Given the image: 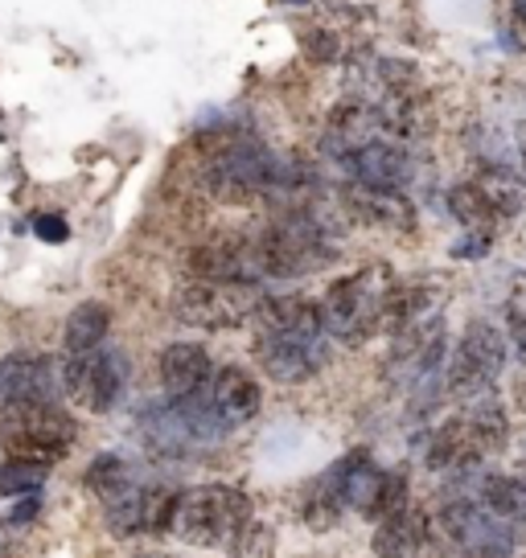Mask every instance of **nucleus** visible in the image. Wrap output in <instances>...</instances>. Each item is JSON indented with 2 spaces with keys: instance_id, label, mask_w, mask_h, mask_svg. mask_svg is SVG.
Segmentation results:
<instances>
[{
  "instance_id": "nucleus-28",
  "label": "nucleus",
  "mask_w": 526,
  "mask_h": 558,
  "mask_svg": "<svg viewBox=\"0 0 526 558\" xmlns=\"http://www.w3.org/2000/svg\"><path fill=\"white\" fill-rule=\"evenodd\" d=\"M37 513H41V493H25V497H17V506L9 509V522L25 525V522H34Z\"/></svg>"
},
{
  "instance_id": "nucleus-25",
  "label": "nucleus",
  "mask_w": 526,
  "mask_h": 558,
  "mask_svg": "<svg viewBox=\"0 0 526 558\" xmlns=\"http://www.w3.org/2000/svg\"><path fill=\"white\" fill-rule=\"evenodd\" d=\"M34 234L41 243H67V239H71V227H67V218H58V214H37Z\"/></svg>"
},
{
  "instance_id": "nucleus-31",
  "label": "nucleus",
  "mask_w": 526,
  "mask_h": 558,
  "mask_svg": "<svg viewBox=\"0 0 526 558\" xmlns=\"http://www.w3.org/2000/svg\"><path fill=\"white\" fill-rule=\"evenodd\" d=\"M136 558H160V555H136Z\"/></svg>"
},
{
  "instance_id": "nucleus-30",
  "label": "nucleus",
  "mask_w": 526,
  "mask_h": 558,
  "mask_svg": "<svg viewBox=\"0 0 526 558\" xmlns=\"http://www.w3.org/2000/svg\"><path fill=\"white\" fill-rule=\"evenodd\" d=\"M518 153L526 157V123H518Z\"/></svg>"
},
{
  "instance_id": "nucleus-17",
  "label": "nucleus",
  "mask_w": 526,
  "mask_h": 558,
  "mask_svg": "<svg viewBox=\"0 0 526 558\" xmlns=\"http://www.w3.org/2000/svg\"><path fill=\"white\" fill-rule=\"evenodd\" d=\"M214 374L211 353L193 341H177V345H165L157 353V378L165 399H181V395H193L198 386H206Z\"/></svg>"
},
{
  "instance_id": "nucleus-1",
  "label": "nucleus",
  "mask_w": 526,
  "mask_h": 558,
  "mask_svg": "<svg viewBox=\"0 0 526 558\" xmlns=\"http://www.w3.org/2000/svg\"><path fill=\"white\" fill-rule=\"evenodd\" d=\"M255 366L280 386H300L330 366V332L321 300L309 296H260L255 313Z\"/></svg>"
},
{
  "instance_id": "nucleus-9",
  "label": "nucleus",
  "mask_w": 526,
  "mask_h": 558,
  "mask_svg": "<svg viewBox=\"0 0 526 558\" xmlns=\"http://www.w3.org/2000/svg\"><path fill=\"white\" fill-rule=\"evenodd\" d=\"M440 538L456 558H514V530L493 518L477 497H449L440 509Z\"/></svg>"
},
{
  "instance_id": "nucleus-26",
  "label": "nucleus",
  "mask_w": 526,
  "mask_h": 558,
  "mask_svg": "<svg viewBox=\"0 0 526 558\" xmlns=\"http://www.w3.org/2000/svg\"><path fill=\"white\" fill-rule=\"evenodd\" d=\"M506 332H510V345H514V357L526 366V313L523 308H506Z\"/></svg>"
},
{
  "instance_id": "nucleus-24",
  "label": "nucleus",
  "mask_w": 526,
  "mask_h": 558,
  "mask_svg": "<svg viewBox=\"0 0 526 558\" xmlns=\"http://www.w3.org/2000/svg\"><path fill=\"white\" fill-rule=\"evenodd\" d=\"M411 506V488H407V476L395 469H383V476H379V485H374V497H370V506L362 509V518L367 522H383V518H391V513H399V509Z\"/></svg>"
},
{
  "instance_id": "nucleus-5",
  "label": "nucleus",
  "mask_w": 526,
  "mask_h": 558,
  "mask_svg": "<svg viewBox=\"0 0 526 558\" xmlns=\"http://www.w3.org/2000/svg\"><path fill=\"white\" fill-rule=\"evenodd\" d=\"M247 522H251V497H247L243 488L193 485L181 488V497H177L169 534H177L186 546L230 550Z\"/></svg>"
},
{
  "instance_id": "nucleus-22",
  "label": "nucleus",
  "mask_w": 526,
  "mask_h": 558,
  "mask_svg": "<svg viewBox=\"0 0 526 558\" xmlns=\"http://www.w3.org/2000/svg\"><path fill=\"white\" fill-rule=\"evenodd\" d=\"M449 214H453L465 230H477V234H490V227L498 222L493 206L486 202V193L477 190L474 181H465V185H453V190H449Z\"/></svg>"
},
{
  "instance_id": "nucleus-10",
  "label": "nucleus",
  "mask_w": 526,
  "mask_h": 558,
  "mask_svg": "<svg viewBox=\"0 0 526 558\" xmlns=\"http://www.w3.org/2000/svg\"><path fill=\"white\" fill-rule=\"evenodd\" d=\"M128 357L120 349H95V353H79V357H62V378H67V395H71L83 411L91 415H107L116 411L128 395Z\"/></svg>"
},
{
  "instance_id": "nucleus-8",
  "label": "nucleus",
  "mask_w": 526,
  "mask_h": 558,
  "mask_svg": "<svg viewBox=\"0 0 526 558\" xmlns=\"http://www.w3.org/2000/svg\"><path fill=\"white\" fill-rule=\"evenodd\" d=\"M260 304L255 283H227V279H190L174 296V316L198 332H227L251 320Z\"/></svg>"
},
{
  "instance_id": "nucleus-6",
  "label": "nucleus",
  "mask_w": 526,
  "mask_h": 558,
  "mask_svg": "<svg viewBox=\"0 0 526 558\" xmlns=\"http://www.w3.org/2000/svg\"><path fill=\"white\" fill-rule=\"evenodd\" d=\"M79 423L62 402H4L0 407V452L58 464L74 448Z\"/></svg>"
},
{
  "instance_id": "nucleus-21",
  "label": "nucleus",
  "mask_w": 526,
  "mask_h": 558,
  "mask_svg": "<svg viewBox=\"0 0 526 558\" xmlns=\"http://www.w3.org/2000/svg\"><path fill=\"white\" fill-rule=\"evenodd\" d=\"M474 185L486 193V202L493 206L498 218H514V214L526 209V181L506 173V169H481V173L474 177Z\"/></svg>"
},
{
  "instance_id": "nucleus-19",
  "label": "nucleus",
  "mask_w": 526,
  "mask_h": 558,
  "mask_svg": "<svg viewBox=\"0 0 526 558\" xmlns=\"http://www.w3.org/2000/svg\"><path fill=\"white\" fill-rule=\"evenodd\" d=\"M107 332H111V313H107V304H99V300H83V304L67 316V325H62V349H67V357L95 353V349H104Z\"/></svg>"
},
{
  "instance_id": "nucleus-7",
  "label": "nucleus",
  "mask_w": 526,
  "mask_h": 558,
  "mask_svg": "<svg viewBox=\"0 0 526 558\" xmlns=\"http://www.w3.org/2000/svg\"><path fill=\"white\" fill-rule=\"evenodd\" d=\"M502 369H506V332L493 320H469L444 366V390L456 402H474L498 386Z\"/></svg>"
},
{
  "instance_id": "nucleus-11",
  "label": "nucleus",
  "mask_w": 526,
  "mask_h": 558,
  "mask_svg": "<svg viewBox=\"0 0 526 558\" xmlns=\"http://www.w3.org/2000/svg\"><path fill=\"white\" fill-rule=\"evenodd\" d=\"M181 488L160 481H136L123 497L107 501V530L116 538H141V534H169Z\"/></svg>"
},
{
  "instance_id": "nucleus-20",
  "label": "nucleus",
  "mask_w": 526,
  "mask_h": 558,
  "mask_svg": "<svg viewBox=\"0 0 526 558\" xmlns=\"http://www.w3.org/2000/svg\"><path fill=\"white\" fill-rule=\"evenodd\" d=\"M141 476H136V469L123 460V456H116V452H104V456H95L91 460V469H87V476H83V485H87V493L91 497H99V501H116V497H123L128 488L136 485Z\"/></svg>"
},
{
  "instance_id": "nucleus-15",
  "label": "nucleus",
  "mask_w": 526,
  "mask_h": 558,
  "mask_svg": "<svg viewBox=\"0 0 526 558\" xmlns=\"http://www.w3.org/2000/svg\"><path fill=\"white\" fill-rule=\"evenodd\" d=\"M342 206L350 209L358 222H367V227L395 230V234H411L416 230V206L407 202L404 190H374V185L350 181L342 190Z\"/></svg>"
},
{
  "instance_id": "nucleus-2",
  "label": "nucleus",
  "mask_w": 526,
  "mask_h": 558,
  "mask_svg": "<svg viewBox=\"0 0 526 558\" xmlns=\"http://www.w3.org/2000/svg\"><path fill=\"white\" fill-rule=\"evenodd\" d=\"M202 181L218 202L251 206L263 197H292L309 185V173L300 165H288L276 153H267L255 140H230L211 157Z\"/></svg>"
},
{
  "instance_id": "nucleus-13",
  "label": "nucleus",
  "mask_w": 526,
  "mask_h": 558,
  "mask_svg": "<svg viewBox=\"0 0 526 558\" xmlns=\"http://www.w3.org/2000/svg\"><path fill=\"white\" fill-rule=\"evenodd\" d=\"M67 399L62 362L46 353H9L0 357V407L4 402H58Z\"/></svg>"
},
{
  "instance_id": "nucleus-3",
  "label": "nucleus",
  "mask_w": 526,
  "mask_h": 558,
  "mask_svg": "<svg viewBox=\"0 0 526 558\" xmlns=\"http://www.w3.org/2000/svg\"><path fill=\"white\" fill-rule=\"evenodd\" d=\"M399 279L391 276L386 263H370L358 267L350 276H342L330 283V292L321 296V316H325V332L330 341L342 345H362L370 337L383 332V313L386 296Z\"/></svg>"
},
{
  "instance_id": "nucleus-14",
  "label": "nucleus",
  "mask_w": 526,
  "mask_h": 558,
  "mask_svg": "<svg viewBox=\"0 0 526 558\" xmlns=\"http://www.w3.org/2000/svg\"><path fill=\"white\" fill-rule=\"evenodd\" d=\"M337 165L350 173V181L374 185V190H407V181L416 173V169H411V157H407L395 140H386V136L367 140V144L350 148Z\"/></svg>"
},
{
  "instance_id": "nucleus-27",
  "label": "nucleus",
  "mask_w": 526,
  "mask_h": 558,
  "mask_svg": "<svg viewBox=\"0 0 526 558\" xmlns=\"http://www.w3.org/2000/svg\"><path fill=\"white\" fill-rule=\"evenodd\" d=\"M304 50H309V58H316V62H330L337 53V41H334V34H325V29H309V34H304Z\"/></svg>"
},
{
  "instance_id": "nucleus-4",
  "label": "nucleus",
  "mask_w": 526,
  "mask_h": 558,
  "mask_svg": "<svg viewBox=\"0 0 526 558\" xmlns=\"http://www.w3.org/2000/svg\"><path fill=\"white\" fill-rule=\"evenodd\" d=\"M263 279H300L313 276L337 259V246L330 227L313 209H288L272 227L255 230Z\"/></svg>"
},
{
  "instance_id": "nucleus-16",
  "label": "nucleus",
  "mask_w": 526,
  "mask_h": 558,
  "mask_svg": "<svg viewBox=\"0 0 526 558\" xmlns=\"http://www.w3.org/2000/svg\"><path fill=\"white\" fill-rule=\"evenodd\" d=\"M481 460H486V448H481V439H477L474 423L465 418V411L444 418L428 436V448H423V464L432 472H469Z\"/></svg>"
},
{
  "instance_id": "nucleus-18",
  "label": "nucleus",
  "mask_w": 526,
  "mask_h": 558,
  "mask_svg": "<svg viewBox=\"0 0 526 558\" xmlns=\"http://www.w3.org/2000/svg\"><path fill=\"white\" fill-rule=\"evenodd\" d=\"M428 534H432L428 518H423L416 506H407L374 525L370 546H374V555L379 558H420L423 546H428Z\"/></svg>"
},
{
  "instance_id": "nucleus-12",
  "label": "nucleus",
  "mask_w": 526,
  "mask_h": 558,
  "mask_svg": "<svg viewBox=\"0 0 526 558\" xmlns=\"http://www.w3.org/2000/svg\"><path fill=\"white\" fill-rule=\"evenodd\" d=\"M193 279H227V283H255L260 288L263 267L255 251V230L251 234H214L202 246H193L186 255Z\"/></svg>"
},
{
  "instance_id": "nucleus-29",
  "label": "nucleus",
  "mask_w": 526,
  "mask_h": 558,
  "mask_svg": "<svg viewBox=\"0 0 526 558\" xmlns=\"http://www.w3.org/2000/svg\"><path fill=\"white\" fill-rule=\"evenodd\" d=\"M510 9H514V17H518V25H526V0H514Z\"/></svg>"
},
{
  "instance_id": "nucleus-23",
  "label": "nucleus",
  "mask_w": 526,
  "mask_h": 558,
  "mask_svg": "<svg viewBox=\"0 0 526 558\" xmlns=\"http://www.w3.org/2000/svg\"><path fill=\"white\" fill-rule=\"evenodd\" d=\"M53 464L41 460H25V456H4L0 460V497H25V493H41L46 476Z\"/></svg>"
}]
</instances>
